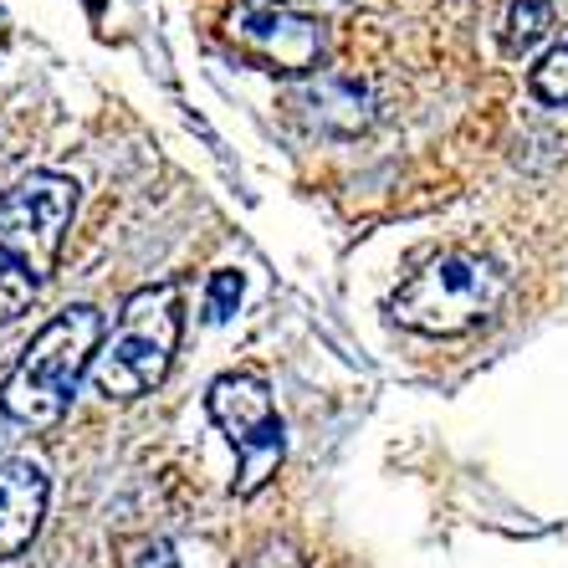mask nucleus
Listing matches in <instances>:
<instances>
[{
  "label": "nucleus",
  "mask_w": 568,
  "mask_h": 568,
  "mask_svg": "<svg viewBox=\"0 0 568 568\" xmlns=\"http://www.w3.org/2000/svg\"><path fill=\"white\" fill-rule=\"evenodd\" d=\"M72 211H78V185L52 170L27 174L0 195V317L27 313L52 282Z\"/></svg>",
  "instance_id": "obj_1"
},
{
  "label": "nucleus",
  "mask_w": 568,
  "mask_h": 568,
  "mask_svg": "<svg viewBox=\"0 0 568 568\" xmlns=\"http://www.w3.org/2000/svg\"><path fill=\"white\" fill-rule=\"evenodd\" d=\"M98 348H103V313L88 303L62 307L16 358L11 379L0 389V410L31 430L57 425L78 395L82 374H93Z\"/></svg>",
  "instance_id": "obj_2"
},
{
  "label": "nucleus",
  "mask_w": 568,
  "mask_h": 568,
  "mask_svg": "<svg viewBox=\"0 0 568 568\" xmlns=\"http://www.w3.org/2000/svg\"><path fill=\"white\" fill-rule=\"evenodd\" d=\"M507 297V272L481 252H446L436 262H425L405 287L395 292V323L430 338H456L471 333L476 323H487Z\"/></svg>",
  "instance_id": "obj_3"
},
{
  "label": "nucleus",
  "mask_w": 568,
  "mask_h": 568,
  "mask_svg": "<svg viewBox=\"0 0 568 568\" xmlns=\"http://www.w3.org/2000/svg\"><path fill=\"white\" fill-rule=\"evenodd\" d=\"M180 348V287L154 282L133 292L119 313V328L103 338L93 358V384L108 399H139L154 384H164Z\"/></svg>",
  "instance_id": "obj_4"
},
{
  "label": "nucleus",
  "mask_w": 568,
  "mask_h": 568,
  "mask_svg": "<svg viewBox=\"0 0 568 568\" xmlns=\"http://www.w3.org/2000/svg\"><path fill=\"white\" fill-rule=\"evenodd\" d=\"M205 405H211V420L225 430V440L236 446V497H256L277 476L282 450H287L266 384L256 374H221Z\"/></svg>",
  "instance_id": "obj_5"
},
{
  "label": "nucleus",
  "mask_w": 568,
  "mask_h": 568,
  "mask_svg": "<svg viewBox=\"0 0 568 568\" xmlns=\"http://www.w3.org/2000/svg\"><path fill=\"white\" fill-rule=\"evenodd\" d=\"M225 37H231V47L252 67L282 72V78H313L323 52H328L323 21L297 16L287 6H246V11L231 16Z\"/></svg>",
  "instance_id": "obj_6"
},
{
  "label": "nucleus",
  "mask_w": 568,
  "mask_h": 568,
  "mask_svg": "<svg viewBox=\"0 0 568 568\" xmlns=\"http://www.w3.org/2000/svg\"><path fill=\"white\" fill-rule=\"evenodd\" d=\"M287 108L307 129L328 133V139H354L374 123V98L364 82L344 78V72H313L287 88Z\"/></svg>",
  "instance_id": "obj_7"
},
{
  "label": "nucleus",
  "mask_w": 568,
  "mask_h": 568,
  "mask_svg": "<svg viewBox=\"0 0 568 568\" xmlns=\"http://www.w3.org/2000/svg\"><path fill=\"white\" fill-rule=\"evenodd\" d=\"M47 517V471L37 462H0V558L27 554Z\"/></svg>",
  "instance_id": "obj_8"
},
{
  "label": "nucleus",
  "mask_w": 568,
  "mask_h": 568,
  "mask_svg": "<svg viewBox=\"0 0 568 568\" xmlns=\"http://www.w3.org/2000/svg\"><path fill=\"white\" fill-rule=\"evenodd\" d=\"M548 31V0H513V11H507V52L523 57L532 52Z\"/></svg>",
  "instance_id": "obj_9"
},
{
  "label": "nucleus",
  "mask_w": 568,
  "mask_h": 568,
  "mask_svg": "<svg viewBox=\"0 0 568 568\" xmlns=\"http://www.w3.org/2000/svg\"><path fill=\"white\" fill-rule=\"evenodd\" d=\"M532 93H538L542 103L568 108V41L564 47H554V52L532 67Z\"/></svg>",
  "instance_id": "obj_10"
},
{
  "label": "nucleus",
  "mask_w": 568,
  "mask_h": 568,
  "mask_svg": "<svg viewBox=\"0 0 568 568\" xmlns=\"http://www.w3.org/2000/svg\"><path fill=\"white\" fill-rule=\"evenodd\" d=\"M236 307H241V272L225 266V272H215L211 277V292H205V317H211V323H225Z\"/></svg>",
  "instance_id": "obj_11"
},
{
  "label": "nucleus",
  "mask_w": 568,
  "mask_h": 568,
  "mask_svg": "<svg viewBox=\"0 0 568 568\" xmlns=\"http://www.w3.org/2000/svg\"><path fill=\"white\" fill-rule=\"evenodd\" d=\"M133 568H180V558L170 554V542H154V548H149V554L139 558Z\"/></svg>",
  "instance_id": "obj_12"
}]
</instances>
